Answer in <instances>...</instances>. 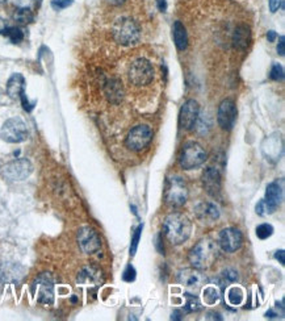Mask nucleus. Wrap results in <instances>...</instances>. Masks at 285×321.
<instances>
[{
  "label": "nucleus",
  "mask_w": 285,
  "mask_h": 321,
  "mask_svg": "<svg viewBox=\"0 0 285 321\" xmlns=\"http://www.w3.org/2000/svg\"><path fill=\"white\" fill-rule=\"evenodd\" d=\"M192 232V224L190 219L183 213H171L166 217L163 223V233L171 245H182L190 238Z\"/></svg>",
  "instance_id": "nucleus-1"
},
{
  "label": "nucleus",
  "mask_w": 285,
  "mask_h": 321,
  "mask_svg": "<svg viewBox=\"0 0 285 321\" xmlns=\"http://www.w3.org/2000/svg\"><path fill=\"white\" fill-rule=\"evenodd\" d=\"M218 258V245L212 238H202L190 249L188 259L192 267L208 270Z\"/></svg>",
  "instance_id": "nucleus-2"
},
{
  "label": "nucleus",
  "mask_w": 285,
  "mask_h": 321,
  "mask_svg": "<svg viewBox=\"0 0 285 321\" xmlns=\"http://www.w3.org/2000/svg\"><path fill=\"white\" fill-rule=\"evenodd\" d=\"M113 38L121 45H132L140 40L141 30L137 23L130 17H120L112 27Z\"/></svg>",
  "instance_id": "nucleus-3"
},
{
  "label": "nucleus",
  "mask_w": 285,
  "mask_h": 321,
  "mask_svg": "<svg viewBox=\"0 0 285 321\" xmlns=\"http://www.w3.org/2000/svg\"><path fill=\"white\" fill-rule=\"evenodd\" d=\"M206 157H208L206 151L204 150L201 145L194 142V141H190V142L183 145L179 162L184 170H193L205 162Z\"/></svg>",
  "instance_id": "nucleus-4"
},
{
  "label": "nucleus",
  "mask_w": 285,
  "mask_h": 321,
  "mask_svg": "<svg viewBox=\"0 0 285 321\" xmlns=\"http://www.w3.org/2000/svg\"><path fill=\"white\" fill-rule=\"evenodd\" d=\"M164 199L170 207H182L188 200V187L186 181L180 177H171L167 179L166 190H164Z\"/></svg>",
  "instance_id": "nucleus-5"
},
{
  "label": "nucleus",
  "mask_w": 285,
  "mask_h": 321,
  "mask_svg": "<svg viewBox=\"0 0 285 321\" xmlns=\"http://www.w3.org/2000/svg\"><path fill=\"white\" fill-rule=\"evenodd\" d=\"M0 137L5 142L9 144H19L27 140L28 128L27 124L24 123L20 117H12L8 119L1 127L0 130Z\"/></svg>",
  "instance_id": "nucleus-6"
},
{
  "label": "nucleus",
  "mask_w": 285,
  "mask_h": 321,
  "mask_svg": "<svg viewBox=\"0 0 285 321\" xmlns=\"http://www.w3.org/2000/svg\"><path fill=\"white\" fill-rule=\"evenodd\" d=\"M32 291L36 295L37 302L41 304L54 303V279L49 272H44L32 284Z\"/></svg>",
  "instance_id": "nucleus-7"
},
{
  "label": "nucleus",
  "mask_w": 285,
  "mask_h": 321,
  "mask_svg": "<svg viewBox=\"0 0 285 321\" xmlns=\"http://www.w3.org/2000/svg\"><path fill=\"white\" fill-rule=\"evenodd\" d=\"M128 75L130 82L136 86H146L154 78V68L147 60L138 58L130 64Z\"/></svg>",
  "instance_id": "nucleus-8"
},
{
  "label": "nucleus",
  "mask_w": 285,
  "mask_h": 321,
  "mask_svg": "<svg viewBox=\"0 0 285 321\" xmlns=\"http://www.w3.org/2000/svg\"><path fill=\"white\" fill-rule=\"evenodd\" d=\"M33 171V165L27 158L15 159L12 162L7 163L1 169V175L7 181L11 182H21L25 181Z\"/></svg>",
  "instance_id": "nucleus-9"
},
{
  "label": "nucleus",
  "mask_w": 285,
  "mask_h": 321,
  "mask_svg": "<svg viewBox=\"0 0 285 321\" xmlns=\"http://www.w3.org/2000/svg\"><path fill=\"white\" fill-rule=\"evenodd\" d=\"M152 136L154 133L148 125H137L129 132L125 144L130 150L140 151L151 142Z\"/></svg>",
  "instance_id": "nucleus-10"
},
{
  "label": "nucleus",
  "mask_w": 285,
  "mask_h": 321,
  "mask_svg": "<svg viewBox=\"0 0 285 321\" xmlns=\"http://www.w3.org/2000/svg\"><path fill=\"white\" fill-rule=\"evenodd\" d=\"M78 245L84 254H94L101 248V240L95 229L90 227L80 228L78 231Z\"/></svg>",
  "instance_id": "nucleus-11"
},
{
  "label": "nucleus",
  "mask_w": 285,
  "mask_h": 321,
  "mask_svg": "<svg viewBox=\"0 0 285 321\" xmlns=\"http://www.w3.org/2000/svg\"><path fill=\"white\" fill-rule=\"evenodd\" d=\"M237 115H238V111H237L236 103L233 102L232 99H225L221 102L218 112H217L218 125L224 130H232L236 125Z\"/></svg>",
  "instance_id": "nucleus-12"
},
{
  "label": "nucleus",
  "mask_w": 285,
  "mask_h": 321,
  "mask_svg": "<svg viewBox=\"0 0 285 321\" xmlns=\"http://www.w3.org/2000/svg\"><path fill=\"white\" fill-rule=\"evenodd\" d=\"M243 242V237L239 229L237 228H225L218 237V245L226 253H234L239 249Z\"/></svg>",
  "instance_id": "nucleus-13"
},
{
  "label": "nucleus",
  "mask_w": 285,
  "mask_h": 321,
  "mask_svg": "<svg viewBox=\"0 0 285 321\" xmlns=\"http://www.w3.org/2000/svg\"><path fill=\"white\" fill-rule=\"evenodd\" d=\"M198 115H200V106L198 103L193 99L187 100L183 104L180 114H179V125L180 128L186 129V130H190L193 129V127L197 123Z\"/></svg>",
  "instance_id": "nucleus-14"
},
{
  "label": "nucleus",
  "mask_w": 285,
  "mask_h": 321,
  "mask_svg": "<svg viewBox=\"0 0 285 321\" xmlns=\"http://www.w3.org/2000/svg\"><path fill=\"white\" fill-rule=\"evenodd\" d=\"M178 282L186 287L196 290V288H201L205 284L206 278L201 270H197L194 267L183 268L178 272Z\"/></svg>",
  "instance_id": "nucleus-15"
},
{
  "label": "nucleus",
  "mask_w": 285,
  "mask_h": 321,
  "mask_svg": "<svg viewBox=\"0 0 285 321\" xmlns=\"http://www.w3.org/2000/svg\"><path fill=\"white\" fill-rule=\"evenodd\" d=\"M202 186L212 197H218L221 195L222 181H221L220 171L214 167H208L202 174Z\"/></svg>",
  "instance_id": "nucleus-16"
},
{
  "label": "nucleus",
  "mask_w": 285,
  "mask_h": 321,
  "mask_svg": "<svg viewBox=\"0 0 285 321\" xmlns=\"http://www.w3.org/2000/svg\"><path fill=\"white\" fill-rule=\"evenodd\" d=\"M76 282L82 286H92L100 287L104 283V274L96 266H86L79 271Z\"/></svg>",
  "instance_id": "nucleus-17"
},
{
  "label": "nucleus",
  "mask_w": 285,
  "mask_h": 321,
  "mask_svg": "<svg viewBox=\"0 0 285 321\" xmlns=\"http://www.w3.org/2000/svg\"><path fill=\"white\" fill-rule=\"evenodd\" d=\"M262 151L266 159L271 162H278L283 154V141L280 136L272 134V136L267 137L262 145Z\"/></svg>",
  "instance_id": "nucleus-18"
},
{
  "label": "nucleus",
  "mask_w": 285,
  "mask_h": 321,
  "mask_svg": "<svg viewBox=\"0 0 285 321\" xmlns=\"http://www.w3.org/2000/svg\"><path fill=\"white\" fill-rule=\"evenodd\" d=\"M25 268L20 266L19 263H12V262H4L0 264V280L3 282H19L24 276Z\"/></svg>",
  "instance_id": "nucleus-19"
},
{
  "label": "nucleus",
  "mask_w": 285,
  "mask_h": 321,
  "mask_svg": "<svg viewBox=\"0 0 285 321\" xmlns=\"http://www.w3.org/2000/svg\"><path fill=\"white\" fill-rule=\"evenodd\" d=\"M194 213L201 223H214L220 217V211L216 204L209 201H202L194 207Z\"/></svg>",
  "instance_id": "nucleus-20"
},
{
  "label": "nucleus",
  "mask_w": 285,
  "mask_h": 321,
  "mask_svg": "<svg viewBox=\"0 0 285 321\" xmlns=\"http://www.w3.org/2000/svg\"><path fill=\"white\" fill-rule=\"evenodd\" d=\"M272 207H275L278 209L280 207V204L283 203L284 199V190L283 186L279 182H272L270 185L267 186L266 190V197H264Z\"/></svg>",
  "instance_id": "nucleus-21"
},
{
  "label": "nucleus",
  "mask_w": 285,
  "mask_h": 321,
  "mask_svg": "<svg viewBox=\"0 0 285 321\" xmlns=\"http://www.w3.org/2000/svg\"><path fill=\"white\" fill-rule=\"evenodd\" d=\"M251 42V32L250 28L246 25H239L237 27L233 34V45L238 50L247 49Z\"/></svg>",
  "instance_id": "nucleus-22"
},
{
  "label": "nucleus",
  "mask_w": 285,
  "mask_h": 321,
  "mask_svg": "<svg viewBox=\"0 0 285 321\" xmlns=\"http://www.w3.org/2000/svg\"><path fill=\"white\" fill-rule=\"evenodd\" d=\"M25 92V79L21 74H13L8 79L7 94L12 99H20L21 94Z\"/></svg>",
  "instance_id": "nucleus-23"
},
{
  "label": "nucleus",
  "mask_w": 285,
  "mask_h": 321,
  "mask_svg": "<svg viewBox=\"0 0 285 321\" xmlns=\"http://www.w3.org/2000/svg\"><path fill=\"white\" fill-rule=\"evenodd\" d=\"M172 32H174L172 33L174 34V41H175L178 50H180V52L186 50L187 46H188V36H187V30L184 25L180 21H175Z\"/></svg>",
  "instance_id": "nucleus-24"
},
{
  "label": "nucleus",
  "mask_w": 285,
  "mask_h": 321,
  "mask_svg": "<svg viewBox=\"0 0 285 321\" xmlns=\"http://www.w3.org/2000/svg\"><path fill=\"white\" fill-rule=\"evenodd\" d=\"M105 95L109 99V102L112 103H118L122 99V86L117 79H110L108 80L105 84Z\"/></svg>",
  "instance_id": "nucleus-25"
},
{
  "label": "nucleus",
  "mask_w": 285,
  "mask_h": 321,
  "mask_svg": "<svg viewBox=\"0 0 285 321\" xmlns=\"http://www.w3.org/2000/svg\"><path fill=\"white\" fill-rule=\"evenodd\" d=\"M35 19L33 16V12H32L31 8L27 7H21L17 8L13 13V20L16 23L20 24V25H27V24H31Z\"/></svg>",
  "instance_id": "nucleus-26"
},
{
  "label": "nucleus",
  "mask_w": 285,
  "mask_h": 321,
  "mask_svg": "<svg viewBox=\"0 0 285 321\" xmlns=\"http://www.w3.org/2000/svg\"><path fill=\"white\" fill-rule=\"evenodd\" d=\"M202 299H204L205 304H210L212 306V304L218 302V299H220V290L217 287H213V286H208L202 291Z\"/></svg>",
  "instance_id": "nucleus-27"
},
{
  "label": "nucleus",
  "mask_w": 285,
  "mask_h": 321,
  "mask_svg": "<svg viewBox=\"0 0 285 321\" xmlns=\"http://www.w3.org/2000/svg\"><path fill=\"white\" fill-rule=\"evenodd\" d=\"M184 296H186L187 299L186 306H184V310H186L187 312H197V311L201 310L202 306L197 296H194V295L190 294V292H186Z\"/></svg>",
  "instance_id": "nucleus-28"
},
{
  "label": "nucleus",
  "mask_w": 285,
  "mask_h": 321,
  "mask_svg": "<svg viewBox=\"0 0 285 321\" xmlns=\"http://www.w3.org/2000/svg\"><path fill=\"white\" fill-rule=\"evenodd\" d=\"M228 300L232 306H239L242 300H243V291L239 287L229 288L228 291Z\"/></svg>",
  "instance_id": "nucleus-29"
},
{
  "label": "nucleus",
  "mask_w": 285,
  "mask_h": 321,
  "mask_svg": "<svg viewBox=\"0 0 285 321\" xmlns=\"http://www.w3.org/2000/svg\"><path fill=\"white\" fill-rule=\"evenodd\" d=\"M255 209H256V213H258L259 216L272 215V213L276 212V208L272 207L266 199H262V200L259 201L258 204H256V207H255Z\"/></svg>",
  "instance_id": "nucleus-30"
},
{
  "label": "nucleus",
  "mask_w": 285,
  "mask_h": 321,
  "mask_svg": "<svg viewBox=\"0 0 285 321\" xmlns=\"http://www.w3.org/2000/svg\"><path fill=\"white\" fill-rule=\"evenodd\" d=\"M4 34L9 38V41L13 42V44H19V42L23 41L24 34L21 32L20 28H7L4 30Z\"/></svg>",
  "instance_id": "nucleus-31"
},
{
  "label": "nucleus",
  "mask_w": 285,
  "mask_h": 321,
  "mask_svg": "<svg viewBox=\"0 0 285 321\" xmlns=\"http://www.w3.org/2000/svg\"><path fill=\"white\" fill-rule=\"evenodd\" d=\"M274 234V227L271 224H260L256 228V236L260 240H267L268 237H271Z\"/></svg>",
  "instance_id": "nucleus-32"
},
{
  "label": "nucleus",
  "mask_w": 285,
  "mask_h": 321,
  "mask_svg": "<svg viewBox=\"0 0 285 321\" xmlns=\"http://www.w3.org/2000/svg\"><path fill=\"white\" fill-rule=\"evenodd\" d=\"M142 229H143V225H140V227L136 229L134 232L133 237H132V242H130V256L133 257L134 254L137 253L138 249V244H140V240H141V234H142Z\"/></svg>",
  "instance_id": "nucleus-33"
},
{
  "label": "nucleus",
  "mask_w": 285,
  "mask_h": 321,
  "mask_svg": "<svg viewBox=\"0 0 285 321\" xmlns=\"http://www.w3.org/2000/svg\"><path fill=\"white\" fill-rule=\"evenodd\" d=\"M271 79L276 80V82H282L284 80V68L280 64H274L272 68H271Z\"/></svg>",
  "instance_id": "nucleus-34"
},
{
  "label": "nucleus",
  "mask_w": 285,
  "mask_h": 321,
  "mask_svg": "<svg viewBox=\"0 0 285 321\" xmlns=\"http://www.w3.org/2000/svg\"><path fill=\"white\" fill-rule=\"evenodd\" d=\"M222 278H224V283H234V282H238L239 276H238V272L233 268H226L224 272H222Z\"/></svg>",
  "instance_id": "nucleus-35"
},
{
  "label": "nucleus",
  "mask_w": 285,
  "mask_h": 321,
  "mask_svg": "<svg viewBox=\"0 0 285 321\" xmlns=\"http://www.w3.org/2000/svg\"><path fill=\"white\" fill-rule=\"evenodd\" d=\"M136 276H137L136 268H134L132 264H128L125 268V271H124V274H122V279L125 280V282H134V280H136Z\"/></svg>",
  "instance_id": "nucleus-36"
},
{
  "label": "nucleus",
  "mask_w": 285,
  "mask_h": 321,
  "mask_svg": "<svg viewBox=\"0 0 285 321\" xmlns=\"http://www.w3.org/2000/svg\"><path fill=\"white\" fill-rule=\"evenodd\" d=\"M74 3V0H51L50 5L55 9V11H62L65 8L70 7Z\"/></svg>",
  "instance_id": "nucleus-37"
},
{
  "label": "nucleus",
  "mask_w": 285,
  "mask_h": 321,
  "mask_svg": "<svg viewBox=\"0 0 285 321\" xmlns=\"http://www.w3.org/2000/svg\"><path fill=\"white\" fill-rule=\"evenodd\" d=\"M268 4H270V9L272 13L279 11V8L282 7L283 0H268Z\"/></svg>",
  "instance_id": "nucleus-38"
},
{
  "label": "nucleus",
  "mask_w": 285,
  "mask_h": 321,
  "mask_svg": "<svg viewBox=\"0 0 285 321\" xmlns=\"http://www.w3.org/2000/svg\"><path fill=\"white\" fill-rule=\"evenodd\" d=\"M285 38H284V36H282V37H280V42H279V45H278V53L280 54V56H282V57H284V54H285Z\"/></svg>",
  "instance_id": "nucleus-39"
},
{
  "label": "nucleus",
  "mask_w": 285,
  "mask_h": 321,
  "mask_svg": "<svg viewBox=\"0 0 285 321\" xmlns=\"http://www.w3.org/2000/svg\"><path fill=\"white\" fill-rule=\"evenodd\" d=\"M275 258L278 259L279 262L282 264H285V252L284 250H279V252H276V254H275Z\"/></svg>",
  "instance_id": "nucleus-40"
},
{
  "label": "nucleus",
  "mask_w": 285,
  "mask_h": 321,
  "mask_svg": "<svg viewBox=\"0 0 285 321\" xmlns=\"http://www.w3.org/2000/svg\"><path fill=\"white\" fill-rule=\"evenodd\" d=\"M156 4H158V8H159L160 12H166V9H167V1L166 0H156Z\"/></svg>",
  "instance_id": "nucleus-41"
},
{
  "label": "nucleus",
  "mask_w": 285,
  "mask_h": 321,
  "mask_svg": "<svg viewBox=\"0 0 285 321\" xmlns=\"http://www.w3.org/2000/svg\"><path fill=\"white\" fill-rule=\"evenodd\" d=\"M206 319L208 320H222V318L218 314H216V312H208L206 314Z\"/></svg>",
  "instance_id": "nucleus-42"
},
{
  "label": "nucleus",
  "mask_w": 285,
  "mask_h": 321,
  "mask_svg": "<svg viewBox=\"0 0 285 321\" xmlns=\"http://www.w3.org/2000/svg\"><path fill=\"white\" fill-rule=\"evenodd\" d=\"M160 246H162V236H158V237H156V248H158V250H159V253L160 254H163L164 253V250L162 249V248H160Z\"/></svg>",
  "instance_id": "nucleus-43"
},
{
  "label": "nucleus",
  "mask_w": 285,
  "mask_h": 321,
  "mask_svg": "<svg viewBox=\"0 0 285 321\" xmlns=\"http://www.w3.org/2000/svg\"><path fill=\"white\" fill-rule=\"evenodd\" d=\"M7 28H8L7 21L0 17V33H4V30L7 29Z\"/></svg>",
  "instance_id": "nucleus-44"
},
{
  "label": "nucleus",
  "mask_w": 285,
  "mask_h": 321,
  "mask_svg": "<svg viewBox=\"0 0 285 321\" xmlns=\"http://www.w3.org/2000/svg\"><path fill=\"white\" fill-rule=\"evenodd\" d=\"M267 38H268V41L274 42L276 40V33H275L274 30H270L268 33H267Z\"/></svg>",
  "instance_id": "nucleus-45"
},
{
  "label": "nucleus",
  "mask_w": 285,
  "mask_h": 321,
  "mask_svg": "<svg viewBox=\"0 0 285 321\" xmlns=\"http://www.w3.org/2000/svg\"><path fill=\"white\" fill-rule=\"evenodd\" d=\"M107 1L110 5H121V4L125 3L126 0H107Z\"/></svg>",
  "instance_id": "nucleus-46"
},
{
  "label": "nucleus",
  "mask_w": 285,
  "mask_h": 321,
  "mask_svg": "<svg viewBox=\"0 0 285 321\" xmlns=\"http://www.w3.org/2000/svg\"><path fill=\"white\" fill-rule=\"evenodd\" d=\"M180 315H182V312H179V311H175V312L172 314L171 319H172V320H182V316H180Z\"/></svg>",
  "instance_id": "nucleus-47"
}]
</instances>
